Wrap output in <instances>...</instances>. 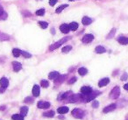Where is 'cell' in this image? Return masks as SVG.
<instances>
[{
  "instance_id": "obj_1",
  "label": "cell",
  "mask_w": 128,
  "mask_h": 120,
  "mask_svg": "<svg viewBox=\"0 0 128 120\" xmlns=\"http://www.w3.org/2000/svg\"><path fill=\"white\" fill-rule=\"evenodd\" d=\"M100 94H101L100 91H97V90L93 91V90H92V92L90 93L89 95H83V102H86V103L90 102V101L93 100L94 98H96V97H97V96H99Z\"/></svg>"
},
{
  "instance_id": "obj_2",
  "label": "cell",
  "mask_w": 128,
  "mask_h": 120,
  "mask_svg": "<svg viewBox=\"0 0 128 120\" xmlns=\"http://www.w3.org/2000/svg\"><path fill=\"white\" fill-rule=\"evenodd\" d=\"M68 101L69 103H77V102H80V101H83V95H80V94L71 95L68 98Z\"/></svg>"
},
{
  "instance_id": "obj_3",
  "label": "cell",
  "mask_w": 128,
  "mask_h": 120,
  "mask_svg": "<svg viewBox=\"0 0 128 120\" xmlns=\"http://www.w3.org/2000/svg\"><path fill=\"white\" fill-rule=\"evenodd\" d=\"M70 39H71V37H65V38H63V39H61V40H59L58 42H55V44H53L52 46H51L49 47V50H50V51H54L55 49L58 48L59 46H61V45H62V44H63L64 42L68 41V40H70Z\"/></svg>"
},
{
  "instance_id": "obj_4",
  "label": "cell",
  "mask_w": 128,
  "mask_h": 120,
  "mask_svg": "<svg viewBox=\"0 0 128 120\" xmlns=\"http://www.w3.org/2000/svg\"><path fill=\"white\" fill-rule=\"evenodd\" d=\"M71 114H72V116L74 117L81 119V118H82L83 116H84V112L82 111L81 109H75V110H73L72 111Z\"/></svg>"
},
{
  "instance_id": "obj_5",
  "label": "cell",
  "mask_w": 128,
  "mask_h": 120,
  "mask_svg": "<svg viewBox=\"0 0 128 120\" xmlns=\"http://www.w3.org/2000/svg\"><path fill=\"white\" fill-rule=\"evenodd\" d=\"M119 95H120L119 87L116 86L115 88H113V89H112L111 91V93H110V97H111V99H117L118 97H119Z\"/></svg>"
},
{
  "instance_id": "obj_6",
  "label": "cell",
  "mask_w": 128,
  "mask_h": 120,
  "mask_svg": "<svg viewBox=\"0 0 128 120\" xmlns=\"http://www.w3.org/2000/svg\"><path fill=\"white\" fill-rule=\"evenodd\" d=\"M37 106L40 109H47L50 107V103L46 102V101H40L38 104H37Z\"/></svg>"
},
{
  "instance_id": "obj_7",
  "label": "cell",
  "mask_w": 128,
  "mask_h": 120,
  "mask_svg": "<svg viewBox=\"0 0 128 120\" xmlns=\"http://www.w3.org/2000/svg\"><path fill=\"white\" fill-rule=\"evenodd\" d=\"M93 40H94V36L92 34H85L84 36L82 37V40L83 43H90Z\"/></svg>"
},
{
  "instance_id": "obj_8",
  "label": "cell",
  "mask_w": 128,
  "mask_h": 120,
  "mask_svg": "<svg viewBox=\"0 0 128 120\" xmlns=\"http://www.w3.org/2000/svg\"><path fill=\"white\" fill-rule=\"evenodd\" d=\"M66 74H62V75H60L59 74L58 76H57V78H55V84H61V83H63L64 82V80L66 79Z\"/></svg>"
},
{
  "instance_id": "obj_9",
  "label": "cell",
  "mask_w": 128,
  "mask_h": 120,
  "mask_svg": "<svg viewBox=\"0 0 128 120\" xmlns=\"http://www.w3.org/2000/svg\"><path fill=\"white\" fill-rule=\"evenodd\" d=\"M115 109H116V104H115V103H111V104H110V105L106 106V107L103 110V111H104V113H107V112H110V111H114Z\"/></svg>"
},
{
  "instance_id": "obj_10",
  "label": "cell",
  "mask_w": 128,
  "mask_h": 120,
  "mask_svg": "<svg viewBox=\"0 0 128 120\" xmlns=\"http://www.w3.org/2000/svg\"><path fill=\"white\" fill-rule=\"evenodd\" d=\"M60 30L62 33H68L69 32L70 28H69V25H67V24H62L60 26Z\"/></svg>"
},
{
  "instance_id": "obj_11",
  "label": "cell",
  "mask_w": 128,
  "mask_h": 120,
  "mask_svg": "<svg viewBox=\"0 0 128 120\" xmlns=\"http://www.w3.org/2000/svg\"><path fill=\"white\" fill-rule=\"evenodd\" d=\"M81 92L83 95H89L90 93L92 92V89L89 86H83V87H82Z\"/></svg>"
},
{
  "instance_id": "obj_12",
  "label": "cell",
  "mask_w": 128,
  "mask_h": 120,
  "mask_svg": "<svg viewBox=\"0 0 128 120\" xmlns=\"http://www.w3.org/2000/svg\"><path fill=\"white\" fill-rule=\"evenodd\" d=\"M12 67H13V71L14 72H18L22 69V65L18 61H13L12 62Z\"/></svg>"
},
{
  "instance_id": "obj_13",
  "label": "cell",
  "mask_w": 128,
  "mask_h": 120,
  "mask_svg": "<svg viewBox=\"0 0 128 120\" xmlns=\"http://www.w3.org/2000/svg\"><path fill=\"white\" fill-rule=\"evenodd\" d=\"M0 85H1V87H3V88L6 89V88L8 87V85H9L8 79H7V78H5V77L1 78V80H0Z\"/></svg>"
},
{
  "instance_id": "obj_14",
  "label": "cell",
  "mask_w": 128,
  "mask_h": 120,
  "mask_svg": "<svg viewBox=\"0 0 128 120\" xmlns=\"http://www.w3.org/2000/svg\"><path fill=\"white\" fill-rule=\"evenodd\" d=\"M92 18H90L89 17H83L82 18V23L83 26H88V25H90V24L92 23Z\"/></svg>"
},
{
  "instance_id": "obj_15",
  "label": "cell",
  "mask_w": 128,
  "mask_h": 120,
  "mask_svg": "<svg viewBox=\"0 0 128 120\" xmlns=\"http://www.w3.org/2000/svg\"><path fill=\"white\" fill-rule=\"evenodd\" d=\"M110 83V79L109 78H103L102 80L99 81L98 86L99 87H104V86H106L107 84H109Z\"/></svg>"
},
{
  "instance_id": "obj_16",
  "label": "cell",
  "mask_w": 128,
  "mask_h": 120,
  "mask_svg": "<svg viewBox=\"0 0 128 120\" xmlns=\"http://www.w3.org/2000/svg\"><path fill=\"white\" fill-rule=\"evenodd\" d=\"M32 95L33 97H37L40 96V87L38 85H34L32 88Z\"/></svg>"
},
{
  "instance_id": "obj_17",
  "label": "cell",
  "mask_w": 128,
  "mask_h": 120,
  "mask_svg": "<svg viewBox=\"0 0 128 120\" xmlns=\"http://www.w3.org/2000/svg\"><path fill=\"white\" fill-rule=\"evenodd\" d=\"M119 43L121 45H128V38L127 37H119L118 39Z\"/></svg>"
},
{
  "instance_id": "obj_18",
  "label": "cell",
  "mask_w": 128,
  "mask_h": 120,
  "mask_svg": "<svg viewBox=\"0 0 128 120\" xmlns=\"http://www.w3.org/2000/svg\"><path fill=\"white\" fill-rule=\"evenodd\" d=\"M57 111L60 113V114H66L69 112V108L66 107V106H62V107H60V108L57 110Z\"/></svg>"
},
{
  "instance_id": "obj_19",
  "label": "cell",
  "mask_w": 128,
  "mask_h": 120,
  "mask_svg": "<svg viewBox=\"0 0 128 120\" xmlns=\"http://www.w3.org/2000/svg\"><path fill=\"white\" fill-rule=\"evenodd\" d=\"M95 52L97 53V54H104V53L106 52V49L103 46H97L95 49Z\"/></svg>"
},
{
  "instance_id": "obj_20",
  "label": "cell",
  "mask_w": 128,
  "mask_h": 120,
  "mask_svg": "<svg viewBox=\"0 0 128 120\" xmlns=\"http://www.w3.org/2000/svg\"><path fill=\"white\" fill-rule=\"evenodd\" d=\"M70 96H71V92H70V91L65 92V93H63V94H61V96H60L59 99H60V100H64V99H67V98H69Z\"/></svg>"
},
{
  "instance_id": "obj_21",
  "label": "cell",
  "mask_w": 128,
  "mask_h": 120,
  "mask_svg": "<svg viewBox=\"0 0 128 120\" xmlns=\"http://www.w3.org/2000/svg\"><path fill=\"white\" fill-rule=\"evenodd\" d=\"M59 75V73L56 71H53L51 72L49 74H48V78L51 79V80H55V78H57V76Z\"/></svg>"
},
{
  "instance_id": "obj_22",
  "label": "cell",
  "mask_w": 128,
  "mask_h": 120,
  "mask_svg": "<svg viewBox=\"0 0 128 120\" xmlns=\"http://www.w3.org/2000/svg\"><path fill=\"white\" fill-rule=\"evenodd\" d=\"M7 17H8V14H7L5 11L1 10V11H0V19H1V20H5L6 18H7Z\"/></svg>"
},
{
  "instance_id": "obj_23",
  "label": "cell",
  "mask_w": 128,
  "mask_h": 120,
  "mask_svg": "<svg viewBox=\"0 0 128 120\" xmlns=\"http://www.w3.org/2000/svg\"><path fill=\"white\" fill-rule=\"evenodd\" d=\"M78 24L76 23V22H72V23L69 24V28L70 30H72V31H76V30H77V28H78Z\"/></svg>"
},
{
  "instance_id": "obj_24",
  "label": "cell",
  "mask_w": 128,
  "mask_h": 120,
  "mask_svg": "<svg viewBox=\"0 0 128 120\" xmlns=\"http://www.w3.org/2000/svg\"><path fill=\"white\" fill-rule=\"evenodd\" d=\"M27 112H28V108L26 107V106H23V107H21L20 108V114L25 117L26 114H27Z\"/></svg>"
},
{
  "instance_id": "obj_25",
  "label": "cell",
  "mask_w": 128,
  "mask_h": 120,
  "mask_svg": "<svg viewBox=\"0 0 128 120\" xmlns=\"http://www.w3.org/2000/svg\"><path fill=\"white\" fill-rule=\"evenodd\" d=\"M21 50L20 49H18V48H14L12 50V54H13V56L14 57H18L19 55L21 54Z\"/></svg>"
},
{
  "instance_id": "obj_26",
  "label": "cell",
  "mask_w": 128,
  "mask_h": 120,
  "mask_svg": "<svg viewBox=\"0 0 128 120\" xmlns=\"http://www.w3.org/2000/svg\"><path fill=\"white\" fill-rule=\"evenodd\" d=\"M12 120H24V117L21 114H14L12 116Z\"/></svg>"
},
{
  "instance_id": "obj_27",
  "label": "cell",
  "mask_w": 128,
  "mask_h": 120,
  "mask_svg": "<svg viewBox=\"0 0 128 120\" xmlns=\"http://www.w3.org/2000/svg\"><path fill=\"white\" fill-rule=\"evenodd\" d=\"M68 6H69L68 5H62L59 6L58 8H57V9L55 10V12H56V13H61V12H62V11H63L64 9L67 8Z\"/></svg>"
},
{
  "instance_id": "obj_28",
  "label": "cell",
  "mask_w": 128,
  "mask_h": 120,
  "mask_svg": "<svg viewBox=\"0 0 128 120\" xmlns=\"http://www.w3.org/2000/svg\"><path fill=\"white\" fill-rule=\"evenodd\" d=\"M78 73L80 75L83 76V75H85V74L88 73V70L85 69V68H80V69H78Z\"/></svg>"
},
{
  "instance_id": "obj_29",
  "label": "cell",
  "mask_w": 128,
  "mask_h": 120,
  "mask_svg": "<svg viewBox=\"0 0 128 120\" xmlns=\"http://www.w3.org/2000/svg\"><path fill=\"white\" fill-rule=\"evenodd\" d=\"M43 116H44V117H53L54 116H55V111H50L44 112Z\"/></svg>"
},
{
  "instance_id": "obj_30",
  "label": "cell",
  "mask_w": 128,
  "mask_h": 120,
  "mask_svg": "<svg viewBox=\"0 0 128 120\" xmlns=\"http://www.w3.org/2000/svg\"><path fill=\"white\" fill-rule=\"evenodd\" d=\"M39 26H41V28L46 29L47 26H48V24H47V22H45V21H40V22H39Z\"/></svg>"
},
{
  "instance_id": "obj_31",
  "label": "cell",
  "mask_w": 128,
  "mask_h": 120,
  "mask_svg": "<svg viewBox=\"0 0 128 120\" xmlns=\"http://www.w3.org/2000/svg\"><path fill=\"white\" fill-rule=\"evenodd\" d=\"M10 37L5 33H1L0 34V40H9Z\"/></svg>"
},
{
  "instance_id": "obj_32",
  "label": "cell",
  "mask_w": 128,
  "mask_h": 120,
  "mask_svg": "<svg viewBox=\"0 0 128 120\" xmlns=\"http://www.w3.org/2000/svg\"><path fill=\"white\" fill-rule=\"evenodd\" d=\"M41 85L42 88H47L49 86V83L47 80H42L41 82Z\"/></svg>"
},
{
  "instance_id": "obj_33",
  "label": "cell",
  "mask_w": 128,
  "mask_h": 120,
  "mask_svg": "<svg viewBox=\"0 0 128 120\" xmlns=\"http://www.w3.org/2000/svg\"><path fill=\"white\" fill-rule=\"evenodd\" d=\"M72 49V46H64L63 48H62V53H64V54H66V53H69V52Z\"/></svg>"
},
{
  "instance_id": "obj_34",
  "label": "cell",
  "mask_w": 128,
  "mask_h": 120,
  "mask_svg": "<svg viewBox=\"0 0 128 120\" xmlns=\"http://www.w3.org/2000/svg\"><path fill=\"white\" fill-rule=\"evenodd\" d=\"M115 32H116V29L115 28H112L111 30V32H110V33H109V35L107 36V39H111V38L113 37L114 35H115Z\"/></svg>"
},
{
  "instance_id": "obj_35",
  "label": "cell",
  "mask_w": 128,
  "mask_h": 120,
  "mask_svg": "<svg viewBox=\"0 0 128 120\" xmlns=\"http://www.w3.org/2000/svg\"><path fill=\"white\" fill-rule=\"evenodd\" d=\"M45 14V9H40L36 12V15L38 16H43Z\"/></svg>"
},
{
  "instance_id": "obj_36",
  "label": "cell",
  "mask_w": 128,
  "mask_h": 120,
  "mask_svg": "<svg viewBox=\"0 0 128 120\" xmlns=\"http://www.w3.org/2000/svg\"><path fill=\"white\" fill-rule=\"evenodd\" d=\"M33 98L31 97H26V98H25V100H24V102L25 103H32V102H33Z\"/></svg>"
},
{
  "instance_id": "obj_37",
  "label": "cell",
  "mask_w": 128,
  "mask_h": 120,
  "mask_svg": "<svg viewBox=\"0 0 128 120\" xmlns=\"http://www.w3.org/2000/svg\"><path fill=\"white\" fill-rule=\"evenodd\" d=\"M21 54L23 55L24 57L26 58H30L32 55H31V54H29V53H27V52H25V51H22L21 52Z\"/></svg>"
},
{
  "instance_id": "obj_38",
  "label": "cell",
  "mask_w": 128,
  "mask_h": 120,
  "mask_svg": "<svg viewBox=\"0 0 128 120\" xmlns=\"http://www.w3.org/2000/svg\"><path fill=\"white\" fill-rule=\"evenodd\" d=\"M98 106H99L98 101H94V102H92V107H93V108H97Z\"/></svg>"
},
{
  "instance_id": "obj_39",
  "label": "cell",
  "mask_w": 128,
  "mask_h": 120,
  "mask_svg": "<svg viewBox=\"0 0 128 120\" xmlns=\"http://www.w3.org/2000/svg\"><path fill=\"white\" fill-rule=\"evenodd\" d=\"M57 3V0H49V5L51 6H54Z\"/></svg>"
},
{
  "instance_id": "obj_40",
  "label": "cell",
  "mask_w": 128,
  "mask_h": 120,
  "mask_svg": "<svg viewBox=\"0 0 128 120\" xmlns=\"http://www.w3.org/2000/svg\"><path fill=\"white\" fill-rule=\"evenodd\" d=\"M76 77H73L69 80V84H72V83H76Z\"/></svg>"
},
{
  "instance_id": "obj_41",
  "label": "cell",
  "mask_w": 128,
  "mask_h": 120,
  "mask_svg": "<svg viewBox=\"0 0 128 120\" xmlns=\"http://www.w3.org/2000/svg\"><path fill=\"white\" fill-rule=\"evenodd\" d=\"M127 77H128V74H126V73H124L123 76L121 77V80H122V81H125L126 79H127Z\"/></svg>"
},
{
  "instance_id": "obj_42",
  "label": "cell",
  "mask_w": 128,
  "mask_h": 120,
  "mask_svg": "<svg viewBox=\"0 0 128 120\" xmlns=\"http://www.w3.org/2000/svg\"><path fill=\"white\" fill-rule=\"evenodd\" d=\"M23 14L25 15V16H26V17H30V16L32 15L29 12H23Z\"/></svg>"
},
{
  "instance_id": "obj_43",
  "label": "cell",
  "mask_w": 128,
  "mask_h": 120,
  "mask_svg": "<svg viewBox=\"0 0 128 120\" xmlns=\"http://www.w3.org/2000/svg\"><path fill=\"white\" fill-rule=\"evenodd\" d=\"M124 89L128 91V83H126V84H125V85H124Z\"/></svg>"
},
{
  "instance_id": "obj_44",
  "label": "cell",
  "mask_w": 128,
  "mask_h": 120,
  "mask_svg": "<svg viewBox=\"0 0 128 120\" xmlns=\"http://www.w3.org/2000/svg\"><path fill=\"white\" fill-rule=\"evenodd\" d=\"M5 88H0V93H3V92H5Z\"/></svg>"
},
{
  "instance_id": "obj_45",
  "label": "cell",
  "mask_w": 128,
  "mask_h": 120,
  "mask_svg": "<svg viewBox=\"0 0 128 120\" xmlns=\"http://www.w3.org/2000/svg\"><path fill=\"white\" fill-rule=\"evenodd\" d=\"M5 108V106H2V107H0V110H1V111H4Z\"/></svg>"
},
{
  "instance_id": "obj_46",
  "label": "cell",
  "mask_w": 128,
  "mask_h": 120,
  "mask_svg": "<svg viewBox=\"0 0 128 120\" xmlns=\"http://www.w3.org/2000/svg\"><path fill=\"white\" fill-rule=\"evenodd\" d=\"M69 1H70V2H71V1H75V0H69Z\"/></svg>"
}]
</instances>
